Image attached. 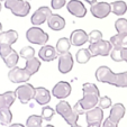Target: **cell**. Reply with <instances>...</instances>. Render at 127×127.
Instances as JSON below:
<instances>
[{
  "label": "cell",
  "instance_id": "28",
  "mask_svg": "<svg viewBox=\"0 0 127 127\" xmlns=\"http://www.w3.org/2000/svg\"><path fill=\"white\" fill-rule=\"evenodd\" d=\"M43 120L39 115H31L26 120V127H42Z\"/></svg>",
  "mask_w": 127,
  "mask_h": 127
},
{
  "label": "cell",
  "instance_id": "6",
  "mask_svg": "<svg viewBox=\"0 0 127 127\" xmlns=\"http://www.w3.org/2000/svg\"><path fill=\"white\" fill-rule=\"evenodd\" d=\"M88 48L91 52L92 58H95V56H108L113 50V44L110 41L100 39L99 42L90 44Z\"/></svg>",
  "mask_w": 127,
  "mask_h": 127
},
{
  "label": "cell",
  "instance_id": "39",
  "mask_svg": "<svg viewBox=\"0 0 127 127\" xmlns=\"http://www.w3.org/2000/svg\"><path fill=\"white\" fill-rule=\"evenodd\" d=\"M123 59H124V61H126V63H127V47L123 48Z\"/></svg>",
  "mask_w": 127,
  "mask_h": 127
},
{
  "label": "cell",
  "instance_id": "1",
  "mask_svg": "<svg viewBox=\"0 0 127 127\" xmlns=\"http://www.w3.org/2000/svg\"><path fill=\"white\" fill-rule=\"evenodd\" d=\"M82 92H83L82 99H80L73 106L74 110L79 115L86 114L88 110L97 107L99 99H100V91H99L98 87L94 83H88V82L84 83L82 86Z\"/></svg>",
  "mask_w": 127,
  "mask_h": 127
},
{
  "label": "cell",
  "instance_id": "19",
  "mask_svg": "<svg viewBox=\"0 0 127 127\" xmlns=\"http://www.w3.org/2000/svg\"><path fill=\"white\" fill-rule=\"evenodd\" d=\"M47 25L52 31H62L65 27V19L58 14H52L47 20Z\"/></svg>",
  "mask_w": 127,
  "mask_h": 127
},
{
  "label": "cell",
  "instance_id": "26",
  "mask_svg": "<svg viewBox=\"0 0 127 127\" xmlns=\"http://www.w3.org/2000/svg\"><path fill=\"white\" fill-rule=\"evenodd\" d=\"M70 47H71V42L66 37H62L56 43V51L59 54H63V53L69 52Z\"/></svg>",
  "mask_w": 127,
  "mask_h": 127
},
{
  "label": "cell",
  "instance_id": "25",
  "mask_svg": "<svg viewBox=\"0 0 127 127\" xmlns=\"http://www.w3.org/2000/svg\"><path fill=\"white\" fill-rule=\"evenodd\" d=\"M12 120V114L10 111V108H0V124L3 126L10 125Z\"/></svg>",
  "mask_w": 127,
  "mask_h": 127
},
{
  "label": "cell",
  "instance_id": "29",
  "mask_svg": "<svg viewBox=\"0 0 127 127\" xmlns=\"http://www.w3.org/2000/svg\"><path fill=\"white\" fill-rule=\"evenodd\" d=\"M55 113H56V111L54 110L52 107L45 105V106H43V108H42L41 116H42V118H43L44 120H47V122H50V120L53 118V116L55 115Z\"/></svg>",
  "mask_w": 127,
  "mask_h": 127
},
{
  "label": "cell",
  "instance_id": "16",
  "mask_svg": "<svg viewBox=\"0 0 127 127\" xmlns=\"http://www.w3.org/2000/svg\"><path fill=\"white\" fill-rule=\"evenodd\" d=\"M87 124H101L103 120V110L100 107H95L86 113Z\"/></svg>",
  "mask_w": 127,
  "mask_h": 127
},
{
  "label": "cell",
  "instance_id": "10",
  "mask_svg": "<svg viewBox=\"0 0 127 127\" xmlns=\"http://www.w3.org/2000/svg\"><path fill=\"white\" fill-rule=\"evenodd\" d=\"M51 15H52V8L43 6V7H39L32 15L31 22L34 26H39V25L44 24L45 22H47Z\"/></svg>",
  "mask_w": 127,
  "mask_h": 127
},
{
  "label": "cell",
  "instance_id": "40",
  "mask_svg": "<svg viewBox=\"0 0 127 127\" xmlns=\"http://www.w3.org/2000/svg\"><path fill=\"white\" fill-rule=\"evenodd\" d=\"M8 127H26V126H24L22 124H10L8 125Z\"/></svg>",
  "mask_w": 127,
  "mask_h": 127
},
{
  "label": "cell",
  "instance_id": "17",
  "mask_svg": "<svg viewBox=\"0 0 127 127\" xmlns=\"http://www.w3.org/2000/svg\"><path fill=\"white\" fill-rule=\"evenodd\" d=\"M34 100L41 106L47 105L51 101V92L44 87L35 88V94H34Z\"/></svg>",
  "mask_w": 127,
  "mask_h": 127
},
{
  "label": "cell",
  "instance_id": "14",
  "mask_svg": "<svg viewBox=\"0 0 127 127\" xmlns=\"http://www.w3.org/2000/svg\"><path fill=\"white\" fill-rule=\"evenodd\" d=\"M38 58L44 62H52L55 59L59 58V53L56 47H53L52 45H43L38 51Z\"/></svg>",
  "mask_w": 127,
  "mask_h": 127
},
{
  "label": "cell",
  "instance_id": "34",
  "mask_svg": "<svg viewBox=\"0 0 127 127\" xmlns=\"http://www.w3.org/2000/svg\"><path fill=\"white\" fill-rule=\"evenodd\" d=\"M12 51H14V48H12L11 45H9V44H0V56H1L2 60L6 56L9 55Z\"/></svg>",
  "mask_w": 127,
  "mask_h": 127
},
{
  "label": "cell",
  "instance_id": "47",
  "mask_svg": "<svg viewBox=\"0 0 127 127\" xmlns=\"http://www.w3.org/2000/svg\"><path fill=\"white\" fill-rule=\"evenodd\" d=\"M1 1H6V0H0V2H1Z\"/></svg>",
  "mask_w": 127,
  "mask_h": 127
},
{
  "label": "cell",
  "instance_id": "9",
  "mask_svg": "<svg viewBox=\"0 0 127 127\" xmlns=\"http://www.w3.org/2000/svg\"><path fill=\"white\" fill-rule=\"evenodd\" d=\"M90 12L92 16L98 18V19H103V18L108 17V15L111 12V3H108L106 1L96 2L91 5Z\"/></svg>",
  "mask_w": 127,
  "mask_h": 127
},
{
  "label": "cell",
  "instance_id": "37",
  "mask_svg": "<svg viewBox=\"0 0 127 127\" xmlns=\"http://www.w3.org/2000/svg\"><path fill=\"white\" fill-rule=\"evenodd\" d=\"M102 127H118V124L117 123H114L113 120H110L109 118H107V119L103 120Z\"/></svg>",
  "mask_w": 127,
  "mask_h": 127
},
{
  "label": "cell",
  "instance_id": "45",
  "mask_svg": "<svg viewBox=\"0 0 127 127\" xmlns=\"http://www.w3.org/2000/svg\"><path fill=\"white\" fill-rule=\"evenodd\" d=\"M45 127H54V126H53V125H46Z\"/></svg>",
  "mask_w": 127,
  "mask_h": 127
},
{
  "label": "cell",
  "instance_id": "44",
  "mask_svg": "<svg viewBox=\"0 0 127 127\" xmlns=\"http://www.w3.org/2000/svg\"><path fill=\"white\" fill-rule=\"evenodd\" d=\"M1 31H2V24L0 23V33H1Z\"/></svg>",
  "mask_w": 127,
  "mask_h": 127
},
{
  "label": "cell",
  "instance_id": "4",
  "mask_svg": "<svg viewBox=\"0 0 127 127\" xmlns=\"http://www.w3.org/2000/svg\"><path fill=\"white\" fill-rule=\"evenodd\" d=\"M5 7L17 17H26L31 11V3L27 0H6Z\"/></svg>",
  "mask_w": 127,
  "mask_h": 127
},
{
  "label": "cell",
  "instance_id": "31",
  "mask_svg": "<svg viewBox=\"0 0 127 127\" xmlns=\"http://www.w3.org/2000/svg\"><path fill=\"white\" fill-rule=\"evenodd\" d=\"M115 28L117 33H127V19L126 18H118L115 22Z\"/></svg>",
  "mask_w": 127,
  "mask_h": 127
},
{
  "label": "cell",
  "instance_id": "7",
  "mask_svg": "<svg viewBox=\"0 0 127 127\" xmlns=\"http://www.w3.org/2000/svg\"><path fill=\"white\" fill-rule=\"evenodd\" d=\"M16 96L18 100L22 103L26 105L32 99H34V94H35V88L31 83H24L22 86H18L15 90Z\"/></svg>",
  "mask_w": 127,
  "mask_h": 127
},
{
  "label": "cell",
  "instance_id": "32",
  "mask_svg": "<svg viewBox=\"0 0 127 127\" xmlns=\"http://www.w3.org/2000/svg\"><path fill=\"white\" fill-rule=\"evenodd\" d=\"M123 48L124 47H114L110 52V56L113 59V61L115 62H122L124 61L123 59Z\"/></svg>",
  "mask_w": 127,
  "mask_h": 127
},
{
  "label": "cell",
  "instance_id": "8",
  "mask_svg": "<svg viewBox=\"0 0 127 127\" xmlns=\"http://www.w3.org/2000/svg\"><path fill=\"white\" fill-rule=\"evenodd\" d=\"M32 75L28 73L25 67H18L15 66L10 69L9 73H8V79L11 81L12 83H25L31 79Z\"/></svg>",
  "mask_w": 127,
  "mask_h": 127
},
{
  "label": "cell",
  "instance_id": "20",
  "mask_svg": "<svg viewBox=\"0 0 127 127\" xmlns=\"http://www.w3.org/2000/svg\"><path fill=\"white\" fill-rule=\"evenodd\" d=\"M18 39V33L15 29H9L0 33V44H9L12 45Z\"/></svg>",
  "mask_w": 127,
  "mask_h": 127
},
{
  "label": "cell",
  "instance_id": "15",
  "mask_svg": "<svg viewBox=\"0 0 127 127\" xmlns=\"http://www.w3.org/2000/svg\"><path fill=\"white\" fill-rule=\"evenodd\" d=\"M70 42H71L72 46H82L89 42L88 34L83 31V29H75L71 33L70 35Z\"/></svg>",
  "mask_w": 127,
  "mask_h": 127
},
{
  "label": "cell",
  "instance_id": "22",
  "mask_svg": "<svg viewBox=\"0 0 127 127\" xmlns=\"http://www.w3.org/2000/svg\"><path fill=\"white\" fill-rule=\"evenodd\" d=\"M110 42L114 47H124L127 45V33H117L110 37Z\"/></svg>",
  "mask_w": 127,
  "mask_h": 127
},
{
  "label": "cell",
  "instance_id": "38",
  "mask_svg": "<svg viewBox=\"0 0 127 127\" xmlns=\"http://www.w3.org/2000/svg\"><path fill=\"white\" fill-rule=\"evenodd\" d=\"M5 107H7V103H6L3 94H1L0 95V108H5ZM7 108H9V107H7Z\"/></svg>",
  "mask_w": 127,
  "mask_h": 127
},
{
  "label": "cell",
  "instance_id": "46",
  "mask_svg": "<svg viewBox=\"0 0 127 127\" xmlns=\"http://www.w3.org/2000/svg\"><path fill=\"white\" fill-rule=\"evenodd\" d=\"M0 11H1V2H0Z\"/></svg>",
  "mask_w": 127,
  "mask_h": 127
},
{
  "label": "cell",
  "instance_id": "23",
  "mask_svg": "<svg viewBox=\"0 0 127 127\" xmlns=\"http://www.w3.org/2000/svg\"><path fill=\"white\" fill-rule=\"evenodd\" d=\"M127 11V3L123 0H117L111 3V12L116 15V16H123Z\"/></svg>",
  "mask_w": 127,
  "mask_h": 127
},
{
  "label": "cell",
  "instance_id": "2",
  "mask_svg": "<svg viewBox=\"0 0 127 127\" xmlns=\"http://www.w3.org/2000/svg\"><path fill=\"white\" fill-rule=\"evenodd\" d=\"M97 81L115 86L117 88H127V71L122 73H114L108 66H99L96 70Z\"/></svg>",
  "mask_w": 127,
  "mask_h": 127
},
{
  "label": "cell",
  "instance_id": "33",
  "mask_svg": "<svg viewBox=\"0 0 127 127\" xmlns=\"http://www.w3.org/2000/svg\"><path fill=\"white\" fill-rule=\"evenodd\" d=\"M88 37H89V43L92 44V43H96V42H99L100 39H102V33L98 29H95V31L90 32L88 34Z\"/></svg>",
  "mask_w": 127,
  "mask_h": 127
},
{
  "label": "cell",
  "instance_id": "48",
  "mask_svg": "<svg viewBox=\"0 0 127 127\" xmlns=\"http://www.w3.org/2000/svg\"><path fill=\"white\" fill-rule=\"evenodd\" d=\"M27 1H31V0H27Z\"/></svg>",
  "mask_w": 127,
  "mask_h": 127
},
{
  "label": "cell",
  "instance_id": "36",
  "mask_svg": "<svg viewBox=\"0 0 127 127\" xmlns=\"http://www.w3.org/2000/svg\"><path fill=\"white\" fill-rule=\"evenodd\" d=\"M66 5L65 0H51V8L53 10H59Z\"/></svg>",
  "mask_w": 127,
  "mask_h": 127
},
{
  "label": "cell",
  "instance_id": "42",
  "mask_svg": "<svg viewBox=\"0 0 127 127\" xmlns=\"http://www.w3.org/2000/svg\"><path fill=\"white\" fill-rule=\"evenodd\" d=\"M86 2H88L89 5H94V3H96L97 2V0H84Z\"/></svg>",
  "mask_w": 127,
  "mask_h": 127
},
{
  "label": "cell",
  "instance_id": "43",
  "mask_svg": "<svg viewBox=\"0 0 127 127\" xmlns=\"http://www.w3.org/2000/svg\"><path fill=\"white\" fill-rule=\"evenodd\" d=\"M71 127H82V126H80V125L75 124V125H73V126H71Z\"/></svg>",
  "mask_w": 127,
  "mask_h": 127
},
{
  "label": "cell",
  "instance_id": "18",
  "mask_svg": "<svg viewBox=\"0 0 127 127\" xmlns=\"http://www.w3.org/2000/svg\"><path fill=\"white\" fill-rule=\"evenodd\" d=\"M125 106L123 103H115L113 107L110 108V114H109V119L113 120L114 123H119L125 116Z\"/></svg>",
  "mask_w": 127,
  "mask_h": 127
},
{
  "label": "cell",
  "instance_id": "30",
  "mask_svg": "<svg viewBox=\"0 0 127 127\" xmlns=\"http://www.w3.org/2000/svg\"><path fill=\"white\" fill-rule=\"evenodd\" d=\"M19 55H20V58L25 59V60H29V59L35 56V50L32 46H25V47H23L20 50Z\"/></svg>",
  "mask_w": 127,
  "mask_h": 127
},
{
  "label": "cell",
  "instance_id": "41",
  "mask_svg": "<svg viewBox=\"0 0 127 127\" xmlns=\"http://www.w3.org/2000/svg\"><path fill=\"white\" fill-rule=\"evenodd\" d=\"M87 127H101V124H88Z\"/></svg>",
  "mask_w": 127,
  "mask_h": 127
},
{
  "label": "cell",
  "instance_id": "24",
  "mask_svg": "<svg viewBox=\"0 0 127 127\" xmlns=\"http://www.w3.org/2000/svg\"><path fill=\"white\" fill-rule=\"evenodd\" d=\"M91 58H92V54L89 51V48H81L75 54V60H77V62L79 64H86L87 62H89V60Z\"/></svg>",
  "mask_w": 127,
  "mask_h": 127
},
{
  "label": "cell",
  "instance_id": "13",
  "mask_svg": "<svg viewBox=\"0 0 127 127\" xmlns=\"http://www.w3.org/2000/svg\"><path fill=\"white\" fill-rule=\"evenodd\" d=\"M67 11L74 17L78 18H83L87 15V8L83 5V2H81L80 0H70L66 3Z\"/></svg>",
  "mask_w": 127,
  "mask_h": 127
},
{
  "label": "cell",
  "instance_id": "21",
  "mask_svg": "<svg viewBox=\"0 0 127 127\" xmlns=\"http://www.w3.org/2000/svg\"><path fill=\"white\" fill-rule=\"evenodd\" d=\"M41 67V59H37V58H32L29 60H26V64H25V69L28 71V73L31 75L35 74L36 72L39 70Z\"/></svg>",
  "mask_w": 127,
  "mask_h": 127
},
{
  "label": "cell",
  "instance_id": "27",
  "mask_svg": "<svg viewBox=\"0 0 127 127\" xmlns=\"http://www.w3.org/2000/svg\"><path fill=\"white\" fill-rule=\"evenodd\" d=\"M19 56L20 55H18V53L14 50L9 55L6 56V58L3 59V62H5V64L7 65L9 69H12V67L17 66V63H18V60H19Z\"/></svg>",
  "mask_w": 127,
  "mask_h": 127
},
{
  "label": "cell",
  "instance_id": "5",
  "mask_svg": "<svg viewBox=\"0 0 127 127\" xmlns=\"http://www.w3.org/2000/svg\"><path fill=\"white\" fill-rule=\"evenodd\" d=\"M26 38L29 43L43 46L48 42V34L45 33L38 26H33L29 29H27Z\"/></svg>",
  "mask_w": 127,
  "mask_h": 127
},
{
  "label": "cell",
  "instance_id": "3",
  "mask_svg": "<svg viewBox=\"0 0 127 127\" xmlns=\"http://www.w3.org/2000/svg\"><path fill=\"white\" fill-rule=\"evenodd\" d=\"M55 111L61 117H63V119L70 126L78 124V119H79L80 115L74 110V108L70 106V103L67 101H64V99L60 102H58V105L55 106Z\"/></svg>",
  "mask_w": 127,
  "mask_h": 127
},
{
  "label": "cell",
  "instance_id": "11",
  "mask_svg": "<svg viewBox=\"0 0 127 127\" xmlns=\"http://www.w3.org/2000/svg\"><path fill=\"white\" fill-rule=\"evenodd\" d=\"M72 88L71 84L66 81H60L53 87L52 89V95L55 97L56 99H60V100H63V99L67 98V97L71 95Z\"/></svg>",
  "mask_w": 127,
  "mask_h": 127
},
{
  "label": "cell",
  "instance_id": "12",
  "mask_svg": "<svg viewBox=\"0 0 127 127\" xmlns=\"http://www.w3.org/2000/svg\"><path fill=\"white\" fill-rule=\"evenodd\" d=\"M73 56L70 52L63 53L59 55V71L62 73V74H66L69 72L72 71L73 69Z\"/></svg>",
  "mask_w": 127,
  "mask_h": 127
},
{
  "label": "cell",
  "instance_id": "35",
  "mask_svg": "<svg viewBox=\"0 0 127 127\" xmlns=\"http://www.w3.org/2000/svg\"><path fill=\"white\" fill-rule=\"evenodd\" d=\"M99 107L102 108V109H107L111 106V99L107 96H103V97H100L99 99Z\"/></svg>",
  "mask_w": 127,
  "mask_h": 127
}]
</instances>
